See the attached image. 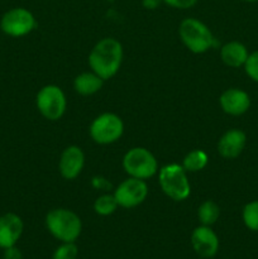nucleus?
<instances>
[{"label":"nucleus","instance_id":"nucleus-1","mask_svg":"<svg viewBox=\"0 0 258 259\" xmlns=\"http://www.w3.org/2000/svg\"><path fill=\"white\" fill-rule=\"evenodd\" d=\"M123 61V47L114 38L99 40L89 56V65L93 72L104 81L113 77L119 71Z\"/></svg>","mask_w":258,"mask_h":259},{"label":"nucleus","instance_id":"nucleus-2","mask_svg":"<svg viewBox=\"0 0 258 259\" xmlns=\"http://www.w3.org/2000/svg\"><path fill=\"white\" fill-rule=\"evenodd\" d=\"M46 225L53 237L65 243L75 242L81 233L80 218L67 209H55L48 212Z\"/></svg>","mask_w":258,"mask_h":259},{"label":"nucleus","instance_id":"nucleus-3","mask_svg":"<svg viewBox=\"0 0 258 259\" xmlns=\"http://www.w3.org/2000/svg\"><path fill=\"white\" fill-rule=\"evenodd\" d=\"M159 186L162 191L175 201H184L190 196L191 187L186 171L176 163L167 164L159 169Z\"/></svg>","mask_w":258,"mask_h":259},{"label":"nucleus","instance_id":"nucleus-4","mask_svg":"<svg viewBox=\"0 0 258 259\" xmlns=\"http://www.w3.org/2000/svg\"><path fill=\"white\" fill-rule=\"evenodd\" d=\"M179 33L184 45L194 53L206 52L214 45V37L209 28L194 18L182 20Z\"/></svg>","mask_w":258,"mask_h":259},{"label":"nucleus","instance_id":"nucleus-5","mask_svg":"<svg viewBox=\"0 0 258 259\" xmlns=\"http://www.w3.org/2000/svg\"><path fill=\"white\" fill-rule=\"evenodd\" d=\"M123 167L131 177L147 180L158 171V163L153 154L143 147L129 149L123 158Z\"/></svg>","mask_w":258,"mask_h":259},{"label":"nucleus","instance_id":"nucleus-6","mask_svg":"<svg viewBox=\"0 0 258 259\" xmlns=\"http://www.w3.org/2000/svg\"><path fill=\"white\" fill-rule=\"evenodd\" d=\"M66 96L56 85H47L37 94V108L48 120H58L66 111Z\"/></svg>","mask_w":258,"mask_h":259},{"label":"nucleus","instance_id":"nucleus-7","mask_svg":"<svg viewBox=\"0 0 258 259\" xmlns=\"http://www.w3.org/2000/svg\"><path fill=\"white\" fill-rule=\"evenodd\" d=\"M124 131V124L118 115L105 113L94 119L90 125V136L96 143L110 144L118 141Z\"/></svg>","mask_w":258,"mask_h":259},{"label":"nucleus","instance_id":"nucleus-8","mask_svg":"<svg viewBox=\"0 0 258 259\" xmlns=\"http://www.w3.org/2000/svg\"><path fill=\"white\" fill-rule=\"evenodd\" d=\"M35 25L37 23L33 14L24 8H14L7 12L0 23L3 32L10 37H23L32 32Z\"/></svg>","mask_w":258,"mask_h":259},{"label":"nucleus","instance_id":"nucleus-9","mask_svg":"<svg viewBox=\"0 0 258 259\" xmlns=\"http://www.w3.org/2000/svg\"><path fill=\"white\" fill-rule=\"evenodd\" d=\"M147 195H148V186L144 180L134 179V177L121 182L114 192L119 206L125 209H132L141 205L146 200Z\"/></svg>","mask_w":258,"mask_h":259},{"label":"nucleus","instance_id":"nucleus-10","mask_svg":"<svg viewBox=\"0 0 258 259\" xmlns=\"http://www.w3.org/2000/svg\"><path fill=\"white\" fill-rule=\"evenodd\" d=\"M85 164V154L77 146H70L62 152L60 158V174L63 179L73 180L81 174Z\"/></svg>","mask_w":258,"mask_h":259},{"label":"nucleus","instance_id":"nucleus-11","mask_svg":"<svg viewBox=\"0 0 258 259\" xmlns=\"http://www.w3.org/2000/svg\"><path fill=\"white\" fill-rule=\"evenodd\" d=\"M191 243L195 252L204 258H211L217 254L219 240L217 234L206 225L196 228L191 235Z\"/></svg>","mask_w":258,"mask_h":259},{"label":"nucleus","instance_id":"nucleus-12","mask_svg":"<svg viewBox=\"0 0 258 259\" xmlns=\"http://www.w3.org/2000/svg\"><path fill=\"white\" fill-rule=\"evenodd\" d=\"M245 141H247V137H245L244 132L239 131V129H230V131L225 132L222 138L219 139L218 152L220 156L227 159L237 158L244 149Z\"/></svg>","mask_w":258,"mask_h":259},{"label":"nucleus","instance_id":"nucleus-13","mask_svg":"<svg viewBox=\"0 0 258 259\" xmlns=\"http://www.w3.org/2000/svg\"><path fill=\"white\" fill-rule=\"evenodd\" d=\"M220 106L229 115H242L249 109L250 99L240 89H228L220 96Z\"/></svg>","mask_w":258,"mask_h":259},{"label":"nucleus","instance_id":"nucleus-14","mask_svg":"<svg viewBox=\"0 0 258 259\" xmlns=\"http://www.w3.org/2000/svg\"><path fill=\"white\" fill-rule=\"evenodd\" d=\"M23 233V222L13 212L0 217V247H13Z\"/></svg>","mask_w":258,"mask_h":259},{"label":"nucleus","instance_id":"nucleus-15","mask_svg":"<svg viewBox=\"0 0 258 259\" xmlns=\"http://www.w3.org/2000/svg\"><path fill=\"white\" fill-rule=\"evenodd\" d=\"M248 51L240 42H229L220 50L222 61L229 67H240L248 58Z\"/></svg>","mask_w":258,"mask_h":259},{"label":"nucleus","instance_id":"nucleus-16","mask_svg":"<svg viewBox=\"0 0 258 259\" xmlns=\"http://www.w3.org/2000/svg\"><path fill=\"white\" fill-rule=\"evenodd\" d=\"M104 80L95 72H82L73 81V88L78 94L83 96L96 94L103 88Z\"/></svg>","mask_w":258,"mask_h":259},{"label":"nucleus","instance_id":"nucleus-17","mask_svg":"<svg viewBox=\"0 0 258 259\" xmlns=\"http://www.w3.org/2000/svg\"><path fill=\"white\" fill-rule=\"evenodd\" d=\"M197 217H199V220L202 225H206V227L212 225L214 223H217V220L220 217L219 205L212 200H206L200 205L199 210H197Z\"/></svg>","mask_w":258,"mask_h":259},{"label":"nucleus","instance_id":"nucleus-18","mask_svg":"<svg viewBox=\"0 0 258 259\" xmlns=\"http://www.w3.org/2000/svg\"><path fill=\"white\" fill-rule=\"evenodd\" d=\"M207 164V154L204 151L195 149L186 154L182 162V167L187 172H197L205 168Z\"/></svg>","mask_w":258,"mask_h":259},{"label":"nucleus","instance_id":"nucleus-19","mask_svg":"<svg viewBox=\"0 0 258 259\" xmlns=\"http://www.w3.org/2000/svg\"><path fill=\"white\" fill-rule=\"evenodd\" d=\"M118 206L119 205L116 202L115 196L109 194L101 195L94 202V210H95V212L99 215H103V217L113 214Z\"/></svg>","mask_w":258,"mask_h":259},{"label":"nucleus","instance_id":"nucleus-20","mask_svg":"<svg viewBox=\"0 0 258 259\" xmlns=\"http://www.w3.org/2000/svg\"><path fill=\"white\" fill-rule=\"evenodd\" d=\"M243 220L248 229L258 232V201L245 205L243 209Z\"/></svg>","mask_w":258,"mask_h":259},{"label":"nucleus","instance_id":"nucleus-21","mask_svg":"<svg viewBox=\"0 0 258 259\" xmlns=\"http://www.w3.org/2000/svg\"><path fill=\"white\" fill-rule=\"evenodd\" d=\"M77 247L73 243H65L53 254V259H76Z\"/></svg>","mask_w":258,"mask_h":259},{"label":"nucleus","instance_id":"nucleus-22","mask_svg":"<svg viewBox=\"0 0 258 259\" xmlns=\"http://www.w3.org/2000/svg\"><path fill=\"white\" fill-rule=\"evenodd\" d=\"M244 66L247 75L249 76L253 81L258 82V51H255L252 55L248 56Z\"/></svg>","mask_w":258,"mask_h":259},{"label":"nucleus","instance_id":"nucleus-23","mask_svg":"<svg viewBox=\"0 0 258 259\" xmlns=\"http://www.w3.org/2000/svg\"><path fill=\"white\" fill-rule=\"evenodd\" d=\"M169 7L177 8V9H187L196 4L197 0H163Z\"/></svg>","mask_w":258,"mask_h":259},{"label":"nucleus","instance_id":"nucleus-24","mask_svg":"<svg viewBox=\"0 0 258 259\" xmlns=\"http://www.w3.org/2000/svg\"><path fill=\"white\" fill-rule=\"evenodd\" d=\"M4 259H22V253L13 245V247L7 248L4 253Z\"/></svg>","mask_w":258,"mask_h":259},{"label":"nucleus","instance_id":"nucleus-25","mask_svg":"<svg viewBox=\"0 0 258 259\" xmlns=\"http://www.w3.org/2000/svg\"><path fill=\"white\" fill-rule=\"evenodd\" d=\"M93 185L95 187H99V189H109L110 187V184H108L106 180H104L103 177H95L93 180Z\"/></svg>","mask_w":258,"mask_h":259},{"label":"nucleus","instance_id":"nucleus-26","mask_svg":"<svg viewBox=\"0 0 258 259\" xmlns=\"http://www.w3.org/2000/svg\"><path fill=\"white\" fill-rule=\"evenodd\" d=\"M162 0H142V4H143V7L146 8V9L153 10L156 9V8H158Z\"/></svg>","mask_w":258,"mask_h":259},{"label":"nucleus","instance_id":"nucleus-27","mask_svg":"<svg viewBox=\"0 0 258 259\" xmlns=\"http://www.w3.org/2000/svg\"><path fill=\"white\" fill-rule=\"evenodd\" d=\"M245 2H250V3H253V2H258V0H245Z\"/></svg>","mask_w":258,"mask_h":259},{"label":"nucleus","instance_id":"nucleus-28","mask_svg":"<svg viewBox=\"0 0 258 259\" xmlns=\"http://www.w3.org/2000/svg\"><path fill=\"white\" fill-rule=\"evenodd\" d=\"M108 2H114V0H108Z\"/></svg>","mask_w":258,"mask_h":259}]
</instances>
